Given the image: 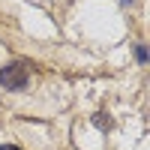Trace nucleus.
I'll return each instance as SVG.
<instances>
[{"label": "nucleus", "instance_id": "nucleus-1", "mask_svg": "<svg viewBox=\"0 0 150 150\" xmlns=\"http://www.w3.org/2000/svg\"><path fill=\"white\" fill-rule=\"evenodd\" d=\"M27 75H30L27 63L15 60V63H9V66H3V69H0V84H3V87H9V90H21V87L27 84Z\"/></svg>", "mask_w": 150, "mask_h": 150}, {"label": "nucleus", "instance_id": "nucleus-2", "mask_svg": "<svg viewBox=\"0 0 150 150\" xmlns=\"http://www.w3.org/2000/svg\"><path fill=\"white\" fill-rule=\"evenodd\" d=\"M93 123H96V126H105V129L111 126V120H108V117H102V114H99V117H93Z\"/></svg>", "mask_w": 150, "mask_h": 150}, {"label": "nucleus", "instance_id": "nucleus-3", "mask_svg": "<svg viewBox=\"0 0 150 150\" xmlns=\"http://www.w3.org/2000/svg\"><path fill=\"white\" fill-rule=\"evenodd\" d=\"M0 150H18L15 144H3V147H0Z\"/></svg>", "mask_w": 150, "mask_h": 150}]
</instances>
